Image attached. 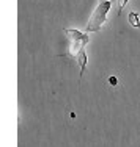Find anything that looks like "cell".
Listing matches in <instances>:
<instances>
[{"label":"cell","mask_w":140,"mask_h":147,"mask_svg":"<svg viewBox=\"0 0 140 147\" xmlns=\"http://www.w3.org/2000/svg\"><path fill=\"white\" fill-rule=\"evenodd\" d=\"M110 6H112V2L110 0H99V3H98V6L94 8L92 17H90L88 24H87V33L88 31H94V33H98V31L101 30V27H102V24L106 22L107 19V13L110 11Z\"/></svg>","instance_id":"1"},{"label":"cell","mask_w":140,"mask_h":147,"mask_svg":"<svg viewBox=\"0 0 140 147\" xmlns=\"http://www.w3.org/2000/svg\"><path fill=\"white\" fill-rule=\"evenodd\" d=\"M65 33L69 39V55L76 58V55L82 49H85V45L88 44L90 38L87 33H82L79 30H71V28H65Z\"/></svg>","instance_id":"2"},{"label":"cell","mask_w":140,"mask_h":147,"mask_svg":"<svg viewBox=\"0 0 140 147\" xmlns=\"http://www.w3.org/2000/svg\"><path fill=\"white\" fill-rule=\"evenodd\" d=\"M76 61H77V64L80 67V72H79V83H80V80H82V77H83V72H85V67H87V52H85V49H82V50L76 55Z\"/></svg>","instance_id":"3"},{"label":"cell","mask_w":140,"mask_h":147,"mask_svg":"<svg viewBox=\"0 0 140 147\" xmlns=\"http://www.w3.org/2000/svg\"><path fill=\"white\" fill-rule=\"evenodd\" d=\"M128 20L129 24H131V27H134V28H139L140 30V19H139V14L135 11H131L128 14Z\"/></svg>","instance_id":"4"},{"label":"cell","mask_w":140,"mask_h":147,"mask_svg":"<svg viewBox=\"0 0 140 147\" xmlns=\"http://www.w3.org/2000/svg\"><path fill=\"white\" fill-rule=\"evenodd\" d=\"M126 3H128V0H118V14H121V9L124 8Z\"/></svg>","instance_id":"5"},{"label":"cell","mask_w":140,"mask_h":147,"mask_svg":"<svg viewBox=\"0 0 140 147\" xmlns=\"http://www.w3.org/2000/svg\"><path fill=\"white\" fill-rule=\"evenodd\" d=\"M109 83H110V85H117V78H115V77H110V78H109Z\"/></svg>","instance_id":"6"}]
</instances>
